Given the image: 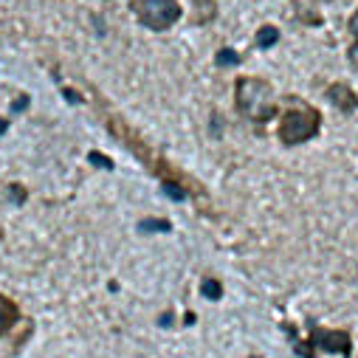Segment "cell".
Listing matches in <instances>:
<instances>
[{
    "label": "cell",
    "mask_w": 358,
    "mask_h": 358,
    "mask_svg": "<svg viewBox=\"0 0 358 358\" xmlns=\"http://www.w3.org/2000/svg\"><path fill=\"white\" fill-rule=\"evenodd\" d=\"M234 102H237V110L262 124V122H271L277 116V108H274V91L271 85L265 79H257V76H240L237 85H234Z\"/></svg>",
    "instance_id": "cell-1"
},
{
    "label": "cell",
    "mask_w": 358,
    "mask_h": 358,
    "mask_svg": "<svg viewBox=\"0 0 358 358\" xmlns=\"http://www.w3.org/2000/svg\"><path fill=\"white\" fill-rule=\"evenodd\" d=\"M322 127V116L319 110H313L308 102L302 99H288V110L280 122V138L282 144L294 147V144H305L308 138H313Z\"/></svg>",
    "instance_id": "cell-2"
},
{
    "label": "cell",
    "mask_w": 358,
    "mask_h": 358,
    "mask_svg": "<svg viewBox=\"0 0 358 358\" xmlns=\"http://www.w3.org/2000/svg\"><path fill=\"white\" fill-rule=\"evenodd\" d=\"M130 6L136 17L152 31H166L181 17V6L175 0H130Z\"/></svg>",
    "instance_id": "cell-3"
},
{
    "label": "cell",
    "mask_w": 358,
    "mask_h": 358,
    "mask_svg": "<svg viewBox=\"0 0 358 358\" xmlns=\"http://www.w3.org/2000/svg\"><path fill=\"white\" fill-rule=\"evenodd\" d=\"M308 344L316 347V350H324V352H338V355H344V358H350V352H352V338H350L347 330H324V327H313Z\"/></svg>",
    "instance_id": "cell-4"
},
{
    "label": "cell",
    "mask_w": 358,
    "mask_h": 358,
    "mask_svg": "<svg viewBox=\"0 0 358 358\" xmlns=\"http://www.w3.org/2000/svg\"><path fill=\"white\" fill-rule=\"evenodd\" d=\"M327 99H330L333 108H338L341 113H352V110L358 108V96L350 91V85H344V82H336V85L327 87Z\"/></svg>",
    "instance_id": "cell-5"
},
{
    "label": "cell",
    "mask_w": 358,
    "mask_h": 358,
    "mask_svg": "<svg viewBox=\"0 0 358 358\" xmlns=\"http://www.w3.org/2000/svg\"><path fill=\"white\" fill-rule=\"evenodd\" d=\"M17 322H20V308H17V302L0 294V338H6V336L17 327Z\"/></svg>",
    "instance_id": "cell-6"
},
{
    "label": "cell",
    "mask_w": 358,
    "mask_h": 358,
    "mask_svg": "<svg viewBox=\"0 0 358 358\" xmlns=\"http://www.w3.org/2000/svg\"><path fill=\"white\" fill-rule=\"evenodd\" d=\"M217 17V3L215 0H192V20L198 26H206Z\"/></svg>",
    "instance_id": "cell-7"
},
{
    "label": "cell",
    "mask_w": 358,
    "mask_h": 358,
    "mask_svg": "<svg viewBox=\"0 0 358 358\" xmlns=\"http://www.w3.org/2000/svg\"><path fill=\"white\" fill-rule=\"evenodd\" d=\"M138 231H144V234H166V231H172V223L169 220H164V217H144L141 223H138Z\"/></svg>",
    "instance_id": "cell-8"
},
{
    "label": "cell",
    "mask_w": 358,
    "mask_h": 358,
    "mask_svg": "<svg viewBox=\"0 0 358 358\" xmlns=\"http://www.w3.org/2000/svg\"><path fill=\"white\" fill-rule=\"evenodd\" d=\"M277 40H280V29L277 26H262L259 31H257V48H271V45H277Z\"/></svg>",
    "instance_id": "cell-9"
},
{
    "label": "cell",
    "mask_w": 358,
    "mask_h": 358,
    "mask_svg": "<svg viewBox=\"0 0 358 358\" xmlns=\"http://www.w3.org/2000/svg\"><path fill=\"white\" fill-rule=\"evenodd\" d=\"M201 296H206V299L217 302V299L223 296V285H220L215 277H206V280H201Z\"/></svg>",
    "instance_id": "cell-10"
},
{
    "label": "cell",
    "mask_w": 358,
    "mask_h": 358,
    "mask_svg": "<svg viewBox=\"0 0 358 358\" xmlns=\"http://www.w3.org/2000/svg\"><path fill=\"white\" fill-rule=\"evenodd\" d=\"M161 187H164V195L169 201H175V203L187 201V187L184 184H178V181H161Z\"/></svg>",
    "instance_id": "cell-11"
},
{
    "label": "cell",
    "mask_w": 358,
    "mask_h": 358,
    "mask_svg": "<svg viewBox=\"0 0 358 358\" xmlns=\"http://www.w3.org/2000/svg\"><path fill=\"white\" fill-rule=\"evenodd\" d=\"M215 62H217L220 68H234V65H240V54L231 51V48H223V51H217Z\"/></svg>",
    "instance_id": "cell-12"
},
{
    "label": "cell",
    "mask_w": 358,
    "mask_h": 358,
    "mask_svg": "<svg viewBox=\"0 0 358 358\" xmlns=\"http://www.w3.org/2000/svg\"><path fill=\"white\" fill-rule=\"evenodd\" d=\"M87 158H91V161H94L96 166H102V169H113V161H110V158H105L102 152H91Z\"/></svg>",
    "instance_id": "cell-13"
},
{
    "label": "cell",
    "mask_w": 358,
    "mask_h": 358,
    "mask_svg": "<svg viewBox=\"0 0 358 358\" xmlns=\"http://www.w3.org/2000/svg\"><path fill=\"white\" fill-rule=\"evenodd\" d=\"M9 189H12V198H15V203H23V201H26V192H23V187H17V184H12Z\"/></svg>",
    "instance_id": "cell-14"
},
{
    "label": "cell",
    "mask_w": 358,
    "mask_h": 358,
    "mask_svg": "<svg viewBox=\"0 0 358 358\" xmlns=\"http://www.w3.org/2000/svg\"><path fill=\"white\" fill-rule=\"evenodd\" d=\"M26 108H29V96H20V99H15L12 113H20V110H26Z\"/></svg>",
    "instance_id": "cell-15"
},
{
    "label": "cell",
    "mask_w": 358,
    "mask_h": 358,
    "mask_svg": "<svg viewBox=\"0 0 358 358\" xmlns=\"http://www.w3.org/2000/svg\"><path fill=\"white\" fill-rule=\"evenodd\" d=\"M350 31H352V37H358V12L350 17Z\"/></svg>",
    "instance_id": "cell-16"
},
{
    "label": "cell",
    "mask_w": 358,
    "mask_h": 358,
    "mask_svg": "<svg viewBox=\"0 0 358 358\" xmlns=\"http://www.w3.org/2000/svg\"><path fill=\"white\" fill-rule=\"evenodd\" d=\"M350 62H352V65L358 68V43H355V45L350 48Z\"/></svg>",
    "instance_id": "cell-17"
},
{
    "label": "cell",
    "mask_w": 358,
    "mask_h": 358,
    "mask_svg": "<svg viewBox=\"0 0 358 358\" xmlns=\"http://www.w3.org/2000/svg\"><path fill=\"white\" fill-rule=\"evenodd\" d=\"M158 324H161V327H169V324H172V313H164V316H161V322H158Z\"/></svg>",
    "instance_id": "cell-18"
},
{
    "label": "cell",
    "mask_w": 358,
    "mask_h": 358,
    "mask_svg": "<svg viewBox=\"0 0 358 358\" xmlns=\"http://www.w3.org/2000/svg\"><path fill=\"white\" fill-rule=\"evenodd\" d=\"M9 130V119H3V116H0V136H3Z\"/></svg>",
    "instance_id": "cell-19"
},
{
    "label": "cell",
    "mask_w": 358,
    "mask_h": 358,
    "mask_svg": "<svg viewBox=\"0 0 358 358\" xmlns=\"http://www.w3.org/2000/svg\"><path fill=\"white\" fill-rule=\"evenodd\" d=\"M251 358H259V355H251Z\"/></svg>",
    "instance_id": "cell-20"
},
{
    "label": "cell",
    "mask_w": 358,
    "mask_h": 358,
    "mask_svg": "<svg viewBox=\"0 0 358 358\" xmlns=\"http://www.w3.org/2000/svg\"><path fill=\"white\" fill-rule=\"evenodd\" d=\"M322 3H327V0H322Z\"/></svg>",
    "instance_id": "cell-21"
}]
</instances>
